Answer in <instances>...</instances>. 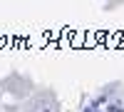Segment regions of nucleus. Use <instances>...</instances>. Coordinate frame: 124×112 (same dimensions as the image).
<instances>
[]
</instances>
